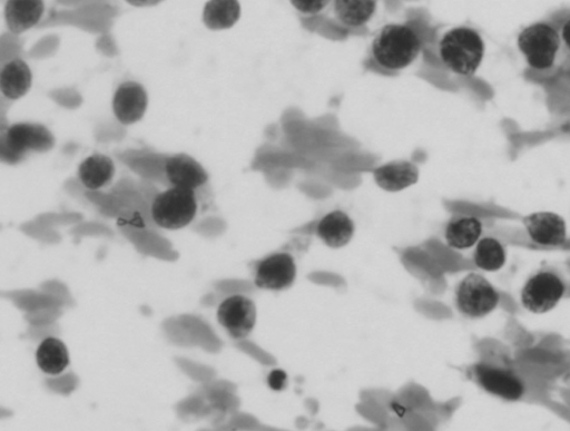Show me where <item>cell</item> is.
I'll list each match as a JSON object with an SVG mask.
<instances>
[{
  "mask_svg": "<svg viewBox=\"0 0 570 431\" xmlns=\"http://www.w3.org/2000/svg\"><path fill=\"white\" fill-rule=\"evenodd\" d=\"M456 303L464 316L479 319L496 309L499 295L493 284L479 274L471 273L460 282L456 291Z\"/></svg>",
  "mask_w": 570,
  "mask_h": 431,
  "instance_id": "cell-5",
  "label": "cell"
},
{
  "mask_svg": "<svg viewBox=\"0 0 570 431\" xmlns=\"http://www.w3.org/2000/svg\"><path fill=\"white\" fill-rule=\"evenodd\" d=\"M562 38H563L565 45L570 50V19H569V21H567L565 23V25L563 27Z\"/></svg>",
  "mask_w": 570,
  "mask_h": 431,
  "instance_id": "cell-29",
  "label": "cell"
},
{
  "mask_svg": "<svg viewBox=\"0 0 570 431\" xmlns=\"http://www.w3.org/2000/svg\"><path fill=\"white\" fill-rule=\"evenodd\" d=\"M474 260L480 269L485 271H498L504 267L506 252L497 240L486 238L478 243Z\"/></svg>",
  "mask_w": 570,
  "mask_h": 431,
  "instance_id": "cell-24",
  "label": "cell"
},
{
  "mask_svg": "<svg viewBox=\"0 0 570 431\" xmlns=\"http://www.w3.org/2000/svg\"><path fill=\"white\" fill-rule=\"evenodd\" d=\"M291 5L304 16H314L322 13L332 0H290Z\"/></svg>",
  "mask_w": 570,
  "mask_h": 431,
  "instance_id": "cell-25",
  "label": "cell"
},
{
  "mask_svg": "<svg viewBox=\"0 0 570 431\" xmlns=\"http://www.w3.org/2000/svg\"><path fill=\"white\" fill-rule=\"evenodd\" d=\"M149 99L145 88L137 82H125L117 88L113 99V111L122 124L131 125L143 119Z\"/></svg>",
  "mask_w": 570,
  "mask_h": 431,
  "instance_id": "cell-10",
  "label": "cell"
},
{
  "mask_svg": "<svg viewBox=\"0 0 570 431\" xmlns=\"http://www.w3.org/2000/svg\"><path fill=\"white\" fill-rule=\"evenodd\" d=\"M198 209L194 190L171 186L154 200L152 218L161 228L179 230L193 221Z\"/></svg>",
  "mask_w": 570,
  "mask_h": 431,
  "instance_id": "cell-3",
  "label": "cell"
},
{
  "mask_svg": "<svg viewBox=\"0 0 570 431\" xmlns=\"http://www.w3.org/2000/svg\"><path fill=\"white\" fill-rule=\"evenodd\" d=\"M26 154L19 151L15 146L7 140L4 133H0V159L8 164H17L22 162Z\"/></svg>",
  "mask_w": 570,
  "mask_h": 431,
  "instance_id": "cell-26",
  "label": "cell"
},
{
  "mask_svg": "<svg viewBox=\"0 0 570 431\" xmlns=\"http://www.w3.org/2000/svg\"><path fill=\"white\" fill-rule=\"evenodd\" d=\"M32 71L22 58L8 62L0 71V91L7 99H22L32 87Z\"/></svg>",
  "mask_w": 570,
  "mask_h": 431,
  "instance_id": "cell-18",
  "label": "cell"
},
{
  "mask_svg": "<svg viewBox=\"0 0 570 431\" xmlns=\"http://www.w3.org/2000/svg\"><path fill=\"white\" fill-rule=\"evenodd\" d=\"M38 367L45 374L58 375L70 364V356L66 346L56 338L45 339L36 352Z\"/></svg>",
  "mask_w": 570,
  "mask_h": 431,
  "instance_id": "cell-22",
  "label": "cell"
},
{
  "mask_svg": "<svg viewBox=\"0 0 570 431\" xmlns=\"http://www.w3.org/2000/svg\"><path fill=\"white\" fill-rule=\"evenodd\" d=\"M379 0H332L337 21L347 28L366 26L376 15Z\"/></svg>",
  "mask_w": 570,
  "mask_h": 431,
  "instance_id": "cell-19",
  "label": "cell"
},
{
  "mask_svg": "<svg viewBox=\"0 0 570 431\" xmlns=\"http://www.w3.org/2000/svg\"><path fill=\"white\" fill-rule=\"evenodd\" d=\"M43 14V0H8L5 7L7 27L15 35H21L36 26Z\"/></svg>",
  "mask_w": 570,
  "mask_h": 431,
  "instance_id": "cell-15",
  "label": "cell"
},
{
  "mask_svg": "<svg viewBox=\"0 0 570 431\" xmlns=\"http://www.w3.org/2000/svg\"><path fill=\"white\" fill-rule=\"evenodd\" d=\"M239 0H209L203 9V23L211 31H225L239 22Z\"/></svg>",
  "mask_w": 570,
  "mask_h": 431,
  "instance_id": "cell-20",
  "label": "cell"
},
{
  "mask_svg": "<svg viewBox=\"0 0 570 431\" xmlns=\"http://www.w3.org/2000/svg\"><path fill=\"white\" fill-rule=\"evenodd\" d=\"M564 293L565 284L555 273L539 272L526 282L522 302L528 311L542 315L554 309Z\"/></svg>",
  "mask_w": 570,
  "mask_h": 431,
  "instance_id": "cell-6",
  "label": "cell"
},
{
  "mask_svg": "<svg viewBox=\"0 0 570 431\" xmlns=\"http://www.w3.org/2000/svg\"><path fill=\"white\" fill-rule=\"evenodd\" d=\"M373 178L381 189L399 192L418 182L419 170L415 164L410 162L389 163L373 171Z\"/></svg>",
  "mask_w": 570,
  "mask_h": 431,
  "instance_id": "cell-17",
  "label": "cell"
},
{
  "mask_svg": "<svg viewBox=\"0 0 570 431\" xmlns=\"http://www.w3.org/2000/svg\"><path fill=\"white\" fill-rule=\"evenodd\" d=\"M115 174V164L103 154H94L87 158L78 169V178L88 190L102 189L110 183Z\"/></svg>",
  "mask_w": 570,
  "mask_h": 431,
  "instance_id": "cell-21",
  "label": "cell"
},
{
  "mask_svg": "<svg viewBox=\"0 0 570 431\" xmlns=\"http://www.w3.org/2000/svg\"><path fill=\"white\" fill-rule=\"evenodd\" d=\"M117 158L130 168L142 180L160 183L171 188L166 176V163L170 155L150 150H126L117 154Z\"/></svg>",
  "mask_w": 570,
  "mask_h": 431,
  "instance_id": "cell-9",
  "label": "cell"
},
{
  "mask_svg": "<svg viewBox=\"0 0 570 431\" xmlns=\"http://www.w3.org/2000/svg\"><path fill=\"white\" fill-rule=\"evenodd\" d=\"M475 372L481 387L490 394L507 400H517L524 395L522 382L507 371L479 365Z\"/></svg>",
  "mask_w": 570,
  "mask_h": 431,
  "instance_id": "cell-14",
  "label": "cell"
},
{
  "mask_svg": "<svg viewBox=\"0 0 570 431\" xmlns=\"http://www.w3.org/2000/svg\"><path fill=\"white\" fill-rule=\"evenodd\" d=\"M297 266L288 253H277L262 260L255 270V284L260 289L281 291L292 286Z\"/></svg>",
  "mask_w": 570,
  "mask_h": 431,
  "instance_id": "cell-8",
  "label": "cell"
},
{
  "mask_svg": "<svg viewBox=\"0 0 570 431\" xmlns=\"http://www.w3.org/2000/svg\"><path fill=\"white\" fill-rule=\"evenodd\" d=\"M439 54L442 63L452 73L473 76L484 60V39L475 29L452 28L441 38Z\"/></svg>",
  "mask_w": 570,
  "mask_h": 431,
  "instance_id": "cell-2",
  "label": "cell"
},
{
  "mask_svg": "<svg viewBox=\"0 0 570 431\" xmlns=\"http://www.w3.org/2000/svg\"><path fill=\"white\" fill-rule=\"evenodd\" d=\"M166 176L170 186L196 190L209 182L208 172L203 166L186 154L170 156L166 163Z\"/></svg>",
  "mask_w": 570,
  "mask_h": 431,
  "instance_id": "cell-12",
  "label": "cell"
},
{
  "mask_svg": "<svg viewBox=\"0 0 570 431\" xmlns=\"http://www.w3.org/2000/svg\"><path fill=\"white\" fill-rule=\"evenodd\" d=\"M422 50L416 29L407 24H389L373 39L371 54L383 70L399 72L414 63Z\"/></svg>",
  "mask_w": 570,
  "mask_h": 431,
  "instance_id": "cell-1",
  "label": "cell"
},
{
  "mask_svg": "<svg viewBox=\"0 0 570 431\" xmlns=\"http://www.w3.org/2000/svg\"><path fill=\"white\" fill-rule=\"evenodd\" d=\"M519 51L527 63L538 71H545L555 63L560 37L555 28L545 23L530 25L518 36Z\"/></svg>",
  "mask_w": 570,
  "mask_h": 431,
  "instance_id": "cell-4",
  "label": "cell"
},
{
  "mask_svg": "<svg viewBox=\"0 0 570 431\" xmlns=\"http://www.w3.org/2000/svg\"><path fill=\"white\" fill-rule=\"evenodd\" d=\"M0 133H4L7 140L25 154L31 151L46 152L55 143L54 135L41 124L17 123L9 125L7 130Z\"/></svg>",
  "mask_w": 570,
  "mask_h": 431,
  "instance_id": "cell-13",
  "label": "cell"
},
{
  "mask_svg": "<svg viewBox=\"0 0 570 431\" xmlns=\"http://www.w3.org/2000/svg\"><path fill=\"white\" fill-rule=\"evenodd\" d=\"M524 222L530 238L542 246L558 247L566 241V222L556 213L536 212Z\"/></svg>",
  "mask_w": 570,
  "mask_h": 431,
  "instance_id": "cell-11",
  "label": "cell"
},
{
  "mask_svg": "<svg viewBox=\"0 0 570 431\" xmlns=\"http://www.w3.org/2000/svg\"><path fill=\"white\" fill-rule=\"evenodd\" d=\"M125 2L134 7H153L165 2V0H125Z\"/></svg>",
  "mask_w": 570,
  "mask_h": 431,
  "instance_id": "cell-28",
  "label": "cell"
},
{
  "mask_svg": "<svg viewBox=\"0 0 570 431\" xmlns=\"http://www.w3.org/2000/svg\"><path fill=\"white\" fill-rule=\"evenodd\" d=\"M287 375H285L284 371L281 370H274L271 372L268 382H269V386L273 389V390H282L285 387V384H287Z\"/></svg>",
  "mask_w": 570,
  "mask_h": 431,
  "instance_id": "cell-27",
  "label": "cell"
},
{
  "mask_svg": "<svg viewBox=\"0 0 570 431\" xmlns=\"http://www.w3.org/2000/svg\"><path fill=\"white\" fill-rule=\"evenodd\" d=\"M319 238L328 247L339 249L347 246L355 234V223L342 211H333L323 217L317 229Z\"/></svg>",
  "mask_w": 570,
  "mask_h": 431,
  "instance_id": "cell-16",
  "label": "cell"
},
{
  "mask_svg": "<svg viewBox=\"0 0 570 431\" xmlns=\"http://www.w3.org/2000/svg\"><path fill=\"white\" fill-rule=\"evenodd\" d=\"M218 319L233 339L247 338L257 322V307L247 297L233 296L221 303Z\"/></svg>",
  "mask_w": 570,
  "mask_h": 431,
  "instance_id": "cell-7",
  "label": "cell"
},
{
  "mask_svg": "<svg viewBox=\"0 0 570 431\" xmlns=\"http://www.w3.org/2000/svg\"><path fill=\"white\" fill-rule=\"evenodd\" d=\"M483 233V224L476 218H460L447 225L446 240L451 248L469 249L477 243Z\"/></svg>",
  "mask_w": 570,
  "mask_h": 431,
  "instance_id": "cell-23",
  "label": "cell"
}]
</instances>
